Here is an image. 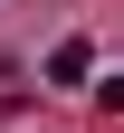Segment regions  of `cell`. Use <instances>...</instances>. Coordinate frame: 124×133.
Listing matches in <instances>:
<instances>
[{"label": "cell", "instance_id": "6da1fadb", "mask_svg": "<svg viewBox=\"0 0 124 133\" xmlns=\"http://www.w3.org/2000/svg\"><path fill=\"white\" fill-rule=\"evenodd\" d=\"M86 76H96V48L86 38H57L48 48V86H86Z\"/></svg>", "mask_w": 124, "mask_h": 133}, {"label": "cell", "instance_id": "7a4b0ae2", "mask_svg": "<svg viewBox=\"0 0 124 133\" xmlns=\"http://www.w3.org/2000/svg\"><path fill=\"white\" fill-rule=\"evenodd\" d=\"M96 105H105V114H124V76H105V86H96Z\"/></svg>", "mask_w": 124, "mask_h": 133}]
</instances>
